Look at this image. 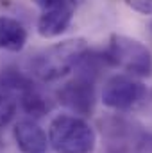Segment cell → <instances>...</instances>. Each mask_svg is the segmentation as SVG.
Wrapping results in <instances>:
<instances>
[{
	"instance_id": "8fae6325",
	"label": "cell",
	"mask_w": 152,
	"mask_h": 153,
	"mask_svg": "<svg viewBox=\"0 0 152 153\" xmlns=\"http://www.w3.org/2000/svg\"><path fill=\"white\" fill-rule=\"evenodd\" d=\"M16 109H18L16 94L0 89V128L7 126V125L14 119Z\"/></svg>"
},
{
	"instance_id": "ba28073f",
	"label": "cell",
	"mask_w": 152,
	"mask_h": 153,
	"mask_svg": "<svg viewBox=\"0 0 152 153\" xmlns=\"http://www.w3.org/2000/svg\"><path fill=\"white\" fill-rule=\"evenodd\" d=\"M27 43V29L22 22L0 16V48L7 52H22Z\"/></svg>"
},
{
	"instance_id": "6da1fadb",
	"label": "cell",
	"mask_w": 152,
	"mask_h": 153,
	"mask_svg": "<svg viewBox=\"0 0 152 153\" xmlns=\"http://www.w3.org/2000/svg\"><path fill=\"white\" fill-rule=\"evenodd\" d=\"M88 43L82 38L65 39L36 53L31 62V73L43 82H56L75 70L81 57L88 52Z\"/></svg>"
},
{
	"instance_id": "9c48e42d",
	"label": "cell",
	"mask_w": 152,
	"mask_h": 153,
	"mask_svg": "<svg viewBox=\"0 0 152 153\" xmlns=\"http://www.w3.org/2000/svg\"><path fill=\"white\" fill-rule=\"evenodd\" d=\"M18 102H20L23 112L27 116H31L34 121L39 119V117H43V116H47L52 111V102L41 91H38L34 85L29 87L27 91L20 93V100Z\"/></svg>"
},
{
	"instance_id": "30bf717a",
	"label": "cell",
	"mask_w": 152,
	"mask_h": 153,
	"mask_svg": "<svg viewBox=\"0 0 152 153\" xmlns=\"http://www.w3.org/2000/svg\"><path fill=\"white\" fill-rule=\"evenodd\" d=\"M32 85L34 84H32L31 76H27L16 68H5L0 71V89H4V91H9L13 94H20Z\"/></svg>"
},
{
	"instance_id": "7c38bea8",
	"label": "cell",
	"mask_w": 152,
	"mask_h": 153,
	"mask_svg": "<svg viewBox=\"0 0 152 153\" xmlns=\"http://www.w3.org/2000/svg\"><path fill=\"white\" fill-rule=\"evenodd\" d=\"M125 4L140 14H152V0H125Z\"/></svg>"
},
{
	"instance_id": "277c9868",
	"label": "cell",
	"mask_w": 152,
	"mask_h": 153,
	"mask_svg": "<svg viewBox=\"0 0 152 153\" xmlns=\"http://www.w3.org/2000/svg\"><path fill=\"white\" fill-rule=\"evenodd\" d=\"M147 96V85L131 75L111 76L102 89V103L113 111H132Z\"/></svg>"
},
{
	"instance_id": "3957f363",
	"label": "cell",
	"mask_w": 152,
	"mask_h": 153,
	"mask_svg": "<svg viewBox=\"0 0 152 153\" xmlns=\"http://www.w3.org/2000/svg\"><path fill=\"white\" fill-rule=\"evenodd\" d=\"M104 52L113 68H122L134 78L152 76V52L141 41L125 34H113Z\"/></svg>"
},
{
	"instance_id": "52a82bcc",
	"label": "cell",
	"mask_w": 152,
	"mask_h": 153,
	"mask_svg": "<svg viewBox=\"0 0 152 153\" xmlns=\"http://www.w3.org/2000/svg\"><path fill=\"white\" fill-rule=\"evenodd\" d=\"M13 135L22 153H47L48 137L34 119H22L14 125Z\"/></svg>"
},
{
	"instance_id": "7a4b0ae2",
	"label": "cell",
	"mask_w": 152,
	"mask_h": 153,
	"mask_svg": "<svg viewBox=\"0 0 152 153\" xmlns=\"http://www.w3.org/2000/svg\"><path fill=\"white\" fill-rule=\"evenodd\" d=\"M48 144L56 153H93L97 134L81 116L59 114L48 125Z\"/></svg>"
},
{
	"instance_id": "8992f818",
	"label": "cell",
	"mask_w": 152,
	"mask_h": 153,
	"mask_svg": "<svg viewBox=\"0 0 152 153\" xmlns=\"http://www.w3.org/2000/svg\"><path fill=\"white\" fill-rule=\"evenodd\" d=\"M57 98L61 105L70 109L75 116H81V117L91 116L97 102L95 80L86 78L82 75H75V78L61 85V89L57 91Z\"/></svg>"
},
{
	"instance_id": "5b68a950",
	"label": "cell",
	"mask_w": 152,
	"mask_h": 153,
	"mask_svg": "<svg viewBox=\"0 0 152 153\" xmlns=\"http://www.w3.org/2000/svg\"><path fill=\"white\" fill-rule=\"evenodd\" d=\"M39 7L36 30L41 38H57L70 27L77 9V0H32Z\"/></svg>"
}]
</instances>
